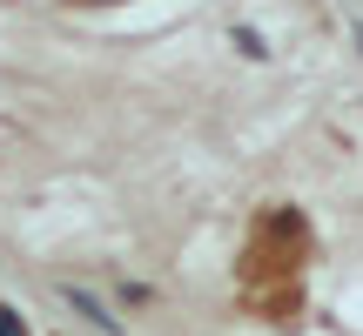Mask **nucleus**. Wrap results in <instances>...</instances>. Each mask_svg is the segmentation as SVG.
<instances>
[{"mask_svg": "<svg viewBox=\"0 0 363 336\" xmlns=\"http://www.w3.org/2000/svg\"><path fill=\"white\" fill-rule=\"evenodd\" d=\"M67 303H74V316H88L94 330H108V336H121V323H115V316H108V303L94 296V289H74V283H67Z\"/></svg>", "mask_w": 363, "mask_h": 336, "instance_id": "1", "label": "nucleus"}, {"mask_svg": "<svg viewBox=\"0 0 363 336\" xmlns=\"http://www.w3.org/2000/svg\"><path fill=\"white\" fill-rule=\"evenodd\" d=\"M235 47H242L249 61H262V54H269V47H262V34H249V27H235Z\"/></svg>", "mask_w": 363, "mask_h": 336, "instance_id": "2", "label": "nucleus"}, {"mask_svg": "<svg viewBox=\"0 0 363 336\" xmlns=\"http://www.w3.org/2000/svg\"><path fill=\"white\" fill-rule=\"evenodd\" d=\"M0 336H27V323H21L13 310H0Z\"/></svg>", "mask_w": 363, "mask_h": 336, "instance_id": "3", "label": "nucleus"}]
</instances>
